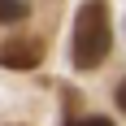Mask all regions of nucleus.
<instances>
[{
    "instance_id": "1",
    "label": "nucleus",
    "mask_w": 126,
    "mask_h": 126,
    "mask_svg": "<svg viewBox=\"0 0 126 126\" xmlns=\"http://www.w3.org/2000/svg\"><path fill=\"white\" fill-rule=\"evenodd\" d=\"M113 31H109V4L104 0H87L74 17V65L78 70H96L109 57Z\"/></svg>"
},
{
    "instance_id": "2",
    "label": "nucleus",
    "mask_w": 126,
    "mask_h": 126,
    "mask_svg": "<svg viewBox=\"0 0 126 126\" xmlns=\"http://www.w3.org/2000/svg\"><path fill=\"white\" fill-rule=\"evenodd\" d=\"M39 61H44V44L39 39H22V35L0 39V65L4 70H35Z\"/></svg>"
},
{
    "instance_id": "3",
    "label": "nucleus",
    "mask_w": 126,
    "mask_h": 126,
    "mask_svg": "<svg viewBox=\"0 0 126 126\" xmlns=\"http://www.w3.org/2000/svg\"><path fill=\"white\" fill-rule=\"evenodd\" d=\"M26 13H31L26 0H0V22H22Z\"/></svg>"
},
{
    "instance_id": "4",
    "label": "nucleus",
    "mask_w": 126,
    "mask_h": 126,
    "mask_svg": "<svg viewBox=\"0 0 126 126\" xmlns=\"http://www.w3.org/2000/svg\"><path fill=\"white\" fill-rule=\"evenodd\" d=\"M78 126H113L109 117H87V122H78Z\"/></svg>"
},
{
    "instance_id": "5",
    "label": "nucleus",
    "mask_w": 126,
    "mask_h": 126,
    "mask_svg": "<svg viewBox=\"0 0 126 126\" xmlns=\"http://www.w3.org/2000/svg\"><path fill=\"white\" fill-rule=\"evenodd\" d=\"M117 109H126V83H117Z\"/></svg>"
},
{
    "instance_id": "6",
    "label": "nucleus",
    "mask_w": 126,
    "mask_h": 126,
    "mask_svg": "<svg viewBox=\"0 0 126 126\" xmlns=\"http://www.w3.org/2000/svg\"><path fill=\"white\" fill-rule=\"evenodd\" d=\"M70 126H78V122H70Z\"/></svg>"
}]
</instances>
